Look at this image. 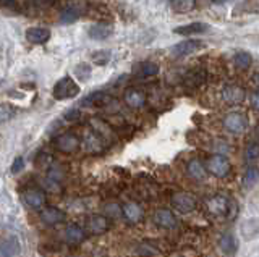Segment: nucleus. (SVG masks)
Masks as SVG:
<instances>
[{"mask_svg":"<svg viewBox=\"0 0 259 257\" xmlns=\"http://www.w3.org/2000/svg\"><path fill=\"white\" fill-rule=\"evenodd\" d=\"M21 243L20 239L10 235L0 241V257H20Z\"/></svg>","mask_w":259,"mask_h":257,"instance_id":"nucleus-12","label":"nucleus"},{"mask_svg":"<svg viewBox=\"0 0 259 257\" xmlns=\"http://www.w3.org/2000/svg\"><path fill=\"white\" fill-rule=\"evenodd\" d=\"M65 238H67V241L71 244H79V243H83V241H84L86 233H84L83 228L79 227V225L71 223L67 227V230H65Z\"/></svg>","mask_w":259,"mask_h":257,"instance_id":"nucleus-24","label":"nucleus"},{"mask_svg":"<svg viewBox=\"0 0 259 257\" xmlns=\"http://www.w3.org/2000/svg\"><path fill=\"white\" fill-rule=\"evenodd\" d=\"M251 106H253L254 110H259V91L253 94V97H251Z\"/></svg>","mask_w":259,"mask_h":257,"instance_id":"nucleus-37","label":"nucleus"},{"mask_svg":"<svg viewBox=\"0 0 259 257\" xmlns=\"http://www.w3.org/2000/svg\"><path fill=\"white\" fill-rule=\"evenodd\" d=\"M221 247H222V251L227 254V255H233L235 252H237V249H238V243H237V239L233 238V235H224L222 239H221Z\"/></svg>","mask_w":259,"mask_h":257,"instance_id":"nucleus-26","label":"nucleus"},{"mask_svg":"<svg viewBox=\"0 0 259 257\" xmlns=\"http://www.w3.org/2000/svg\"><path fill=\"white\" fill-rule=\"evenodd\" d=\"M121 215L125 217L128 223H140L144 217L143 207L138 202H125L121 205Z\"/></svg>","mask_w":259,"mask_h":257,"instance_id":"nucleus-16","label":"nucleus"},{"mask_svg":"<svg viewBox=\"0 0 259 257\" xmlns=\"http://www.w3.org/2000/svg\"><path fill=\"white\" fill-rule=\"evenodd\" d=\"M172 204L177 211L180 212H193L198 205V199L194 197L191 192H185V191H178L175 194H172Z\"/></svg>","mask_w":259,"mask_h":257,"instance_id":"nucleus-6","label":"nucleus"},{"mask_svg":"<svg viewBox=\"0 0 259 257\" xmlns=\"http://www.w3.org/2000/svg\"><path fill=\"white\" fill-rule=\"evenodd\" d=\"M222 125L232 134H241L248 128V120L241 112H230L224 117Z\"/></svg>","mask_w":259,"mask_h":257,"instance_id":"nucleus-5","label":"nucleus"},{"mask_svg":"<svg viewBox=\"0 0 259 257\" xmlns=\"http://www.w3.org/2000/svg\"><path fill=\"white\" fill-rule=\"evenodd\" d=\"M24 37H26V41L31 42V44H46L49 39H51V31L47 28H39V26H32V28H28L26 33H24Z\"/></svg>","mask_w":259,"mask_h":257,"instance_id":"nucleus-17","label":"nucleus"},{"mask_svg":"<svg viewBox=\"0 0 259 257\" xmlns=\"http://www.w3.org/2000/svg\"><path fill=\"white\" fill-rule=\"evenodd\" d=\"M259 181V168L257 167H249L245 176H243V184L245 188H251Z\"/></svg>","mask_w":259,"mask_h":257,"instance_id":"nucleus-30","label":"nucleus"},{"mask_svg":"<svg viewBox=\"0 0 259 257\" xmlns=\"http://www.w3.org/2000/svg\"><path fill=\"white\" fill-rule=\"evenodd\" d=\"M256 136H257V139H259V123H257V126H256Z\"/></svg>","mask_w":259,"mask_h":257,"instance_id":"nucleus-38","label":"nucleus"},{"mask_svg":"<svg viewBox=\"0 0 259 257\" xmlns=\"http://www.w3.org/2000/svg\"><path fill=\"white\" fill-rule=\"evenodd\" d=\"M112 102V97L107 94V92H102V91H96V92H91L89 95L79 102L81 107H88V109H99V107H105L109 106Z\"/></svg>","mask_w":259,"mask_h":257,"instance_id":"nucleus-11","label":"nucleus"},{"mask_svg":"<svg viewBox=\"0 0 259 257\" xmlns=\"http://www.w3.org/2000/svg\"><path fill=\"white\" fill-rule=\"evenodd\" d=\"M79 117H81V114L78 109H71L65 114V120H68V122H75V120H78Z\"/></svg>","mask_w":259,"mask_h":257,"instance_id":"nucleus-34","label":"nucleus"},{"mask_svg":"<svg viewBox=\"0 0 259 257\" xmlns=\"http://www.w3.org/2000/svg\"><path fill=\"white\" fill-rule=\"evenodd\" d=\"M210 29V26L207 23H201V21H194L190 23V25H185V26H178L174 29L175 34H180V36H196V34H204Z\"/></svg>","mask_w":259,"mask_h":257,"instance_id":"nucleus-19","label":"nucleus"},{"mask_svg":"<svg viewBox=\"0 0 259 257\" xmlns=\"http://www.w3.org/2000/svg\"><path fill=\"white\" fill-rule=\"evenodd\" d=\"M221 97L225 104H229V106H238V104H241L243 100H245L246 92L238 84H229L222 89Z\"/></svg>","mask_w":259,"mask_h":257,"instance_id":"nucleus-9","label":"nucleus"},{"mask_svg":"<svg viewBox=\"0 0 259 257\" xmlns=\"http://www.w3.org/2000/svg\"><path fill=\"white\" fill-rule=\"evenodd\" d=\"M113 33L112 25H107V23H97V25H93L89 28V37L96 39V41H104V39L110 37Z\"/></svg>","mask_w":259,"mask_h":257,"instance_id":"nucleus-23","label":"nucleus"},{"mask_svg":"<svg viewBox=\"0 0 259 257\" xmlns=\"http://www.w3.org/2000/svg\"><path fill=\"white\" fill-rule=\"evenodd\" d=\"M152 222L156 227L164 228V230H172L177 227V217L172 211L168 209H157L152 215Z\"/></svg>","mask_w":259,"mask_h":257,"instance_id":"nucleus-10","label":"nucleus"},{"mask_svg":"<svg viewBox=\"0 0 259 257\" xmlns=\"http://www.w3.org/2000/svg\"><path fill=\"white\" fill-rule=\"evenodd\" d=\"M86 12V4L81 0H71V2L65 4L60 12V23L63 25H71V23L78 21Z\"/></svg>","mask_w":259,"mask_h":257,"instance_id":"nucleus-3","label":"nucleus"},{"mask_svg":"<svg viewBox=\"0 0 259 257\" xmlns=\"http://www.w3.org/2000/svg\"><path fill=\"white\" fill-rule=\"evenodd\" d=\"M123 100L130 109H143L146 106V94L138 87H128L123 92Z\"/></svg>","mask_w":259,"mask_h":257,"instance_id":"nucleus-14","label":"nucleus"},{"mask_svg":"<svg viewBox=\"0 0 259 257\" xmlns=\"http://www.w3.org/2000/svg\"><path fill=\"white\" fill-rule=\"evenodd\" d=\"M40 220L49 225V227H54V225L65 222V212L57 207H44L40 211Z\"/></svg>","mask_w":259,"mask_h":257,"instance_id":"nucleus-20","label":"nucleus"},{"mask_svg":"<svg viewBox=\"0 0 259 257\" xmlns=\"http://www.w3.org/2000/svg\"><path fill=\"white\" fill-rule=\"evenodd\" d=\"M16 110L12 104H7V102H0V125H4L7 122H10V120L15 117Z\"/></svg>","mask_w":259,"mask_h":257,"instance_id":"nucleus-28","label":"nucleus"},{"mask_svg":"<svg viewBox=\"0 0 259 257\" xmlns=\"http://www.w3.org/2000/svg\"><path fill=\"white\" fill-rule=\"evenodd\" d=\"M105 139H107L105 136H102L99 131L93 128V130L84 133L81 144H83L88 152H102L105 147Z\"/></svg>","mask_w":259,"mask_h":257,"instance_id":"nucleus-7","label":"nucleus"},{"mask_svg":"<svg viewBox=\"0 0 259 257\" xmlns=\"http://www.w3.org/2000/svg\"><path fill=\"white\" fill-rule=\"evenodd\" d=\"M233 62L238 70H248L251 67V63H253V57L248 52H237L233 57Z\"/></svg>","mask_w":259,"mask_h":257,"instance_id":"nucleus-27","label":"nucleus"},{"mask_svg":"<svg viewBox=\"0 0 259 257\" xmlns=\"http://www.w3.org/2000/svg\"><path fill=\"white\" fill-rule=\"evenodd\" d=\"M206 168L210 175L215 176V178H225V176H229L232 172L230 160L222 154L210 156L206 162Z\"/></svg>","mask_w":259,"mask_h":257,"instance_id":"nucleus-2","label":"nucleus"},{"mask_svg":"<svg viewBox=\"0 0 259 257\" xmlns=\"http://www.w3.org/2000/svg\"><path fill=\"white\" fill-rule=\"evenodd\" d=\"M76 75L81 81H84V79H88L89 75H91V68H89V65H86V63H81V65L76 67Z\"/></svg>","mask_w":259,"mask_h":257,"instance_id":"nucleus-33","label":"nucleus"},{"mask_svg":"<svg viewBox=\"0 0 259 257\" xmlns=\"http://www.w3.org/2000/svg\"><path fill=\"white\" fill-rule=\"evenodd\" d=\"M245 159L248 162H254V160H259V142H251L246 146L245 150Z\"/></svg>","mask_w":259,"mask_h":257,"instance_id":"nucleus-32","label":"nucleus"},{"mask_svg":"<svg viewBox=\"0 0 259 257\" xmlns=\"http://www.w3.org/2000/svg\"><path fill=\"white\" fill-rule=\"evenodd\" d=\"M185 81H186V84L196 87V86H199V84H202L206 81V71L202 68H193V70L188 71V73H186Z\"/></svg>","mask_w":259,"mask_h":257,"instance_id":"nucleus-25","label":"nucleus"},{"mask_svg":"<svg viewBox=\"0 0 259 257\" xmlns=\"http://www.w3.org/2000/svg\"><path fill=\"white\" fill-rule=\"evenodd\" d=\"M78 94H79V86L71 76L60 78L52 89V95L55 100H68V99L76 97Z\"/></svg>","mask_w":259,"mask_h":257,"instance_id":"nucleus-1","label":"nucleus"},{"mask_svg":"<svg viewBox=\"0 0 259 257\" xmlns=\"http://www.w3.org/2000/svg\"><path fill=\"white\" fill-rule=\"evenodd\" d=\"M135 75L141 79L152 78V76L159 75V65L154 62H141L135 67Z\"/></svg>","mask_w":259,"mask_h":257,"instance_id":"nucleus-22","label":"nucleus"},{"mask_svg":"<svg viewBox=\"0 0 259 257\" xmlns=\"http://www.w3.org/2000/svg\"><path fill=\"white\" fill-rule=\"evenodd\" d=\"M206 209L214 217H225L229 212V199L222 194H214L206 200Z\"/></svg>","mask_w":259,"mask_h":257,"instance_id":"nucleus-8","label":"nucleus"},{"mask_svg":"<svg viewBox=\"0 0 259 257\" xmlns=\"http://www.w3.org/2000/svg\"><path fill=\"white\" fill-rule=\"evenodd\" d=\"M196 0H172V9L177 13H188L194 9Z\"/></svg>","mask_w":259,"mask_h":257,"instance_id":"nucleus-29","label":"nucleus"},{"mask_svg":"<svg viewBox=\"0 0 259 257\" xmlns=\"http://www.w3.org/2000/svg\"><path fill=\"white\" fill-rule=\"evenodd\" d=\"M186 172L191 176L193 180L196 181H202L206 178V173H207V168L206 165L201 162L199 159H193L188 162V167H186Z\"/></svg>","mask_w":259,"mask_h":257,"instance_id":"nucleus-21","label":"nucleus"},{"mask_svg":"<svg viewBox=\"0 0 259 257\" xmlns=\"http://www.w3.org/2000/svg\"><path fill=\"white\" fill-rule=\"evenodd\" d=\"M91 60L94 62V65H99V67H104L107 65L109 60H110V50H96L91 54Z\"/></svg>","mask_w":259,"mask_h":257,"instance_id":"nucleus-31","label":"nucleus"},{"mask_svg":"<svg viewBox=\"0 0 259 257\" xmlns=\"http://www.w3.org/2000/svg\"><path fill=\"white\" fill-rule=\"evenodd\" d=\"M86 228L91 235H102L109 230V220L105 215H91L86 222Z\"/></svg>","mask_w":259,"mask_h":257,"instance_id":"nucleus-18","label":"nucleus"},{"mask_svg":"<svg viewBox=\"0 0 259 257\" xmlns=\"http://www.w3.org/2000/svg\"><path fill=\"white\" fill-rule=\"evenodd\" d=\"M54 146L57 150L63 152V154H73L76 152L81 146V139L75 133L67 131V133H62L59 134L57 138L54 139Z\"/></svg>","mask_w":259,"mask_h":257,"instance_id":"nucleus-4","label":"nucleus"},{"mask_svg":"<svg viewBox=\"0 0 259 257\" xmlns=\"http://www.w3.org/2000/svg\"><path fill=\"white\" fill-rule=\"evenodd\" d=\"M217 2H219V0H217ZM221 2H227V0H221Z\"/></svg>","mask_w":259,"mask_h":257,"instance_id":"nucleus-39","label":"nucleus"},{"mask_svg":"<svg viewBox=\"0 0 259 257\" xmlns=\"http://www.w3.org/2000/svg\"><path fill=\"white\" fill-rule=\"evenodd\" d=\"M105 211H107V215H120L121 207H118L117 204H110L105 207Z\"/></svg>","mask_w":259,"mask_h":257,"instance_id":"nucleus-36","label":"nucleus"},{"mask_svg":"<svg viewBox=\"0 0 259 257\" xmlns=\"http://www.w3.org/2000/svg\"><path fill=\"white\" fill-rule=\"evenodd\" d=\"M23 202L28 207L34 209V211H39L46 205V194L42 189L32 188V189H26L23 194Z\"/></svg>","mask_w":259,"mask_h":257,"instance_id":"nucleus-15","label":"nucleus"},{"mask_svg":"<svg viewBox=\"0 0 259 257\" xmlns=\"http://www.w3.org/2000/svg\"><path fill=\"white\" fill-rule=\"evenodd\" d=\"M24 167V160H23V157H16L15 159V162H13V165H12V172L13 173H18V172H21V168Z\"/></svg>","mask_w":259,"mask_h":257,"instance_id":"nucleus-35","label":"nucleus"},{"mask_svg":"<svg viewBox=\"0 0 259 257\" xmlns=\"http://www.w3.org/2000/svg\"><path fill=\"white\" fill-rule=\"evenodd\" d=\"M202 44L201 41H194V39H188V41H183V42H178L177 45L172 47V55L177 59L180 57H188V55L198 52L202 49Z\"/></svg>","mask_w":259,"mask_h":257,"instance_id":"nucleus-13","label":"nucleus"}]
</instances>
